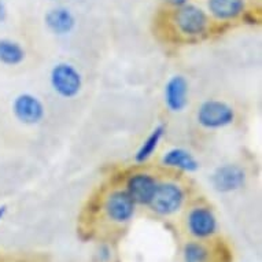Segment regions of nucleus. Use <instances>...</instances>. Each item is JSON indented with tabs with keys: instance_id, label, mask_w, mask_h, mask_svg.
Instances as JSON below:
<instances>
[{
	"instance_id": "f257e3e1",
	"label": "nucleus",
	"mask_w": 262,
	"mask_h": 262,
	"mask_svg": "<svg viewBox=\"0 0 262 262\" xmlns=\"http://www.w3.org/2000/svg\"><path fill=\"white\" fill-rule=\"evenodd\" d=\"M48 81L52 91L59 98L72 100L81 94L84 88V78L81 72L70 62H56L50 70Z\"/></svg>"
},
{
	"instance_id": "f03ea898",
	"label": "nucleus",
	"mask_w": 262,
	"mask_h": 262,
	"mask_svg": "<svg viewBox=\"0 0 262 262\" xmlns=\"http://www.w3.org/2000/svg\"><path fill=\"white\" fill-rule=\"evenodd\" d=\"M172 24L179 35L187 39H196L209 30L210 18L199 6L187 3L173 10Z\"/></svg>"
},
{
	"instance_id": "7ed1b4c3",
	"label": "nucleus",
	"mask_w": 262,
	"mask_h": 262,
	"mask_svg": "<svg viewBox=\"0 0 262 262\" xmlns=\"http://www.w3.org/2000/svg\"><path fill=\"white\" fill-rule=\"evenodd\" d=\"M236 113L231 104L221 99H207L199 104L196 122L205 130H221L235 122Z\"/></svg>"
},
{
	"instance_id": "20e7f679",
	"label": "nucleus",
	"mask_w": 262,
	"mask_h": 262,
	"mask_svg": "<svg viewBox=\"0 0 262 262\" xmlns=\"http://www.w3.org/2000/svg\"><path fill=\"white\" fill-rule=\"evenodd\" d=\"M185 201V191L176 181H161L150 203V209L155 214L168 217L180 210Z\"/></svg>"
},
{
	"instance_id": "39448f33",
	"label": "nucleus",
	"mask_w": 262,
	"mask_h": 262,
	"mask_svg": "<svg viewBox=\"0 0 262 262\" xmlns=\"http://www.w3.org/2000/svg\"><path fill=\"white\" fill-rule=\"evenodd\" d=\"M11 112L15 120L26 126H36L46 118V106L39 96L32 92H21L14 98Z\"/></svg>"
},
{
	"instance_id": "423d86ee",
	"label": "nucleus",
	"mask_w": 262,
	"mask_h": 262,
	"mask_svg": "<svg viewBox=\"0 0 262 262\" xmlns=\"http://www.w3.org/2000/svg\"><path fill=\"white\" fill-rule=\"evenodd\" d=\"M185 227L192 237L203 241L217 232L219 223L214 211L205 205H196L189 209L185 215Z\"/></svg>"
},
{
	"instance_id": "0eeeda50",
	"label": "nucleus",
	"mask_w": 262,
	"mask_h": 262,
	"mask_svg": "<svg viewBox=\"0 0 262 262\" xmlns=\"http://www.w3.org/2000/svg\"><path fill=\"white\" fill-rule=\"evenodd\" d=\"M103 210L107 219L114 224H126L134 219L136 213V203L125 189H113L106 195Z\"/></svg>"
},
{
	"instance_id": "6e6552de",
	"label": "nucleus",
	"mask_w": 262,
	"mask_h": 262,
	"mask_svg": "<svg viewBox=\"0 0 262 262\" xmlns=\"http://www.w3.org/2000/svg\"><path fill=\"white\" fill-rule=\"evenodd\" d=\"M157 177L148 172H135L126 179L125 191L134 199L136 206H150L158 188Z\"/></svg>"
},
{
	"instance_id": "1a4fd4ad",
	"label": "nucleus",
	"mask_w": 262,
	"mask_h": 262,
	"mask_svg": "<svg viewBox=\"0 0 262 262\" xmlns=\"http://www.w3.org/2000/svg\"><path fill=\"white\" fill-rule=\"evenodd\" d=\"M43 22L46 29L56 36V37H66L73 33L77 28L78 19L73 10L66 6L56 5L44 13Z\"/></svg>"
},
{
	"instance_id": "9d476101",
	"label": "nucleus",
	"mask_w": 262,
	"mask_h": 262,
	"mask_svg": "<svg viewBox=\"0 0 262 262\" xmlns=\"http://www.w3.org/2000/svg\"><path fill=\"white\" fill-rule=\"evenodd\" d=\"M247 173L237 163H225L215 169L211 174V184L220 193L236 192L246 185Z\"/></svg>"
},
{
	"instance_id": "9b49d317",
	"label": "nucleus",
	"mask_w": 262,
	"mask_h": 262,
	"mask_svg": "<svg viewBox=\"0 0 262 262\" xmlns=\"http://www.w3.org/2000/svg\"><path fill=\"white\" fill-rule=\"evenodd\" d=\"M163 102L170 113L179 114L189 103V82L183 74H174L163 86Z\"/></svg>"
},
{
	"instance_id": "f8f14e48",
	"label": "nucleus",
	"mask_w": 262,
	"mask_h": 262,
	"mask_svg": "<svg viewBox=\"0 0 262 262\" xmlns=\"http://www.w3.org/2000/svg\"><path fill=\"white\" fill-rule=\"evenodd\" d=\"M161 163L166 168L185 173H195L201 168L198 158L191 151L183 147H172L168 151H165L161 157Z\"/></svg>"
},
{
	"instance_id": "ddd939ff",
	"label": "nucleus",
	"mask_w": 262,
	"mask_h": 262,
	"mask_svg": "<svg viewBox=\"0 0 262 262\" xmlns=\"http://www.w3.org/2000/svg\"><path fill=\"white\" fill-rule=\"evenodd\" d=\"M207 10L217 21H235L246 11V0H207Z\"/></svg>"
},
{
	"instance_id": "4468645a",
	"label": "nucleus",
	"mask_w": 262,
	"mask_h": 262,
	"mask_svg": "<svg viewBox=\"0 0 262 262\" xmlns=\"http://www.w3.org/2000/svg\"><path fill=\"white\" fill-rule=\"evenodd\" d=\"M26 50L18 40L0 37V64L7 68L21 66L26 60Z\"/></svg>"
},
{
	"instance_id": "2eb2a0df",
	"label": "nucleus",
	"mask_w": 262,
	"mask_h": 262,
	"mask_svg": "<svg viewBox=\"0 0 262 262\" xmlns=\"http://www.w3.org/2000/svg\"><path fill=\"white\" fill-rule=\"evenodd\" d=\"M166 132V126L163 124H158L155 126L151 134L147 136V139L142 143V146L139 147V150L135 154V162L143 163L154 155V152L158 148L159 143L163 139V135Z\"/></svg>"
},
{
	"instance_id": "dca6fc26",
	"label": "nucleus",
	"mask_w": 262,
	"mask_h": 262,
	"mask_svg": "<svg viewBox=\"0 0 262 262\" xmlns=\"http://www.w3.org/2000/svg\"><path fill=\"white\" fill-rule=\"evenodd\" d=\"M209 251L199 242H188L183 249V261L184 262H207Z\"/></svg>"
},
{
	"instance_id": "f3484780",
	"label": "nucleus",
	"mask_w": 262,
	"mask_h": 262,
	"mask_svg": "<svg viewBox=\"0 0 262 262\" xmlns=\"http://www.w3.org/2000/svg\"><path fill=\"white\" fill-rule=\"evenodd\" d=\"M9 7L5 0H0V24H5L9 19Z\"/></svg>"
},
{
	"instance_id": "a211bd4d",
	"label": "nucleus",
	"mask_w": 262,
	"mask_h": 262,
	"mask_svg": "<svg viewBox=\"0 0 262 262\" xmlns=\"http://www.w3.org/2000/svg\"><path fill=\"white\" fill-rule=\"evenodd\" d=\"M165 2H166L170 7H173V9H177V7H181V6L187 5L189 0H165Z\"/></svg>"
},
{
	"instance_id": "6ab92c4d",
	"label": "nucleus",
	"mask_w": 262,
	"mask_h": 262,
	"mask_svg": "<svg viewBox=\"0 0 262 262\" xmlns=\"http://www.w3.org/2000/svg\"><path fill=\"white\" fill-rule=\"evenodd\" d=\"M6 211H7V209H6V206H0V220L3 219L6 214Z\"/></svg>"
},
{
	"instance_id": "aec40b11",
	"label": "nucleus",
	"mask_w": 262,
	"mask_h": 262,
	"mask_svg": "<svg viewBox=\"0 0 262 262\" xmlns=\"http://www.w3.org/2000/svg\"><path fill=\"white\" fill-rule=\"evenodd\" d=\"M52 2H58V0H52Z\"/></svg>"
}]
</instances>
